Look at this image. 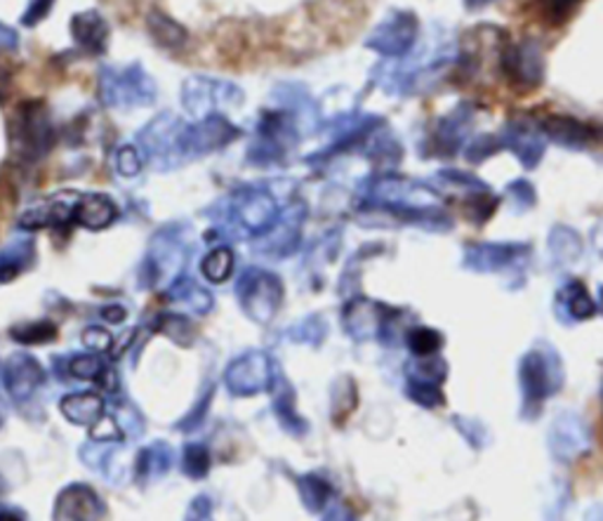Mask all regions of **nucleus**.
I'll use <instances>...</instances> for the list:
<instances>
[{
  "label": "nucleus",
  "instance_id": "nucleus-6",
  "mask_svg": "<svg viewBox=\"0 0 603 521\" xmlns=\"http://www.w3.org/2000/svg\"><path fill=\"white\" fill-rule=\"evenodd\" d=\"M499 144H503V149L517 156L521 166L528 170H535L540 166L544 149H547L540 128H533L526 121H509L503 128V133H499Z\"/></svg>",
  "mask_w": 603,
  "mask_h": 521
},
{
  "label": "nucleus",
  "instance_id": "nucleus-9",
  "mask_svg": "<svg viewBox=\"0 0 603 521\" xmlns=\"http://www.w3.org/2000/svg\"><path fill=\"white\" fill-rule=\"evenodd\" d=\"M540 133L568 149H584L590 147L594 140V130L590 125L580 123L578 119H572V116H556V113L544 116L540 121Z\"/></svg>",
  "mask_w": 603,
  "mask_h": 521
},
{
  "label": "nucleus",
  "instance_id": "nucleus-17",
  "mask_svg": "<svg viewBox=\"0 0 603 521\" xmlns=\"http://www.w3.org/2000/svg\"><path fill=\"white\" fill-rule=\"evenodd\" d=\"M79 217H81V222H85V225L101 227L113 217V208L109 206V201H105V198H91V201H87V206L83 204Z\"/></svg>",
  "mask_w": 603,
  "mask_h": 521
},
{
  "label": "nucleus",
  "instance_id": "nucleus-8",
  "mask_svg": "<svg viewBox=\"0 0 603 521\" xmlns=\"http://www.w3.org/2000/svg\"><path fill=\"white\" fill-rule=\"evenodd\" d=\"M474 123V109L460 105L450 109L434 128V149L438 156H453L462 147L469 128Z\"/></svg>",
  "mask_w": 603,
  "mask_h": 521
},
{
  "label": "nucleus",
  "instance_id": "nucleus-16",
  "mask_svg": "<svg viewBox=\"0 0 603 521\" xmlns=\"http://www.w3.org/2000/svg\"><path fill=\"white\" fill-rule=\"evenodd\" d=\"M507 196H509V204L514 206V210L517 213H523L528 208L535 206L538 201V194H535V186L528 182V180H514L507 184Z\"/></svg>",
  "mask_w": 603,
  "mask_h": 521
},
{
  "label": "nucleus",
  "instance_id": "nucleus-19",
  "mask_svg": "<svg viewBox=\"0 0 603 521\" xmlns=\"http://www.w3.org/2000/svg\"><path fill=\"white\" fill-rule=\"evenodd\" d=\"M580 0H542L544 5V14H550V17H558L564 20L570 14V10L576 8Z\"/></svg>",
  "mask_w": 603,
  "mask_h": 521
},
{
  "label": "nucleus",
  "instance_id": "nucleus-7",
  "mask_svg": "<svg viewBox=\"0 0 603 521\" xmlns=\"http://www.w3.org/2000/svg\"><path fill=\"white\" fill-rule=\"evenodd\" d=\"M554 312L562 324H580L596 314V300L580 279H568L554 295Z\"/></svg>",
  "mask_w": 603,
  "mask_h": 521
},
{
  "label": "nucleus",
  "instance_id": "nucleus-13",
  "mask_svg": "<svg viewBox=\"0 0 603 521\" xmlns=\"http://www.w3.org/2000/svg\"><path fill=\"white\" fill-rule=\"evenodd\" d=\"M408 397L413 399L415 403H420V407H424V409H441L446 403L444 389H441V385H436V383L410 380Z\"/></svg>",
  "mask_w": 603,
  "mask_h": 521
},
{
  "label": "nucleus",
  "instance_id": "nucleus-18",
  "mask_svg": "<svg viewBox=\"0 0 603 521\" xmlns=\"http://www.w3.org/2000/svg\"><path fill=\"white\" fill-rule=\"evenodd\" d=\"M503 149V144H499V137H491V135H483V137H477L472 144H469V152H467V161L472 163H481L485 161V158L493 156L495 152Z\"/></svg>",
  "mask_w": 603,
  "mask_h": 521
},
{
  "label": "nucleus",
  "instance_id": "nucleus-14",
  "mask_svg": "<svg viewBox=\"0 0 603 521\" xmlns=\"http://www.w3.org/2000/svg\"><path fill=\"white\" fill-rule=\"evenodd\" d=\"M436 180L444 182V186H450V190H460L467 194H477V192L489 190V184L474 178L472 172H462V170H441Z\"/></svg>",
  "mask_w": 603,
  "mask_h": 521
},
{
  "label": "nucleus",
  "instance_id": "nucleus-3",
  "mask_svg": "<svg viewBox=\"0 0 603 521\" xmlns=\"http://www.w3.org/2000/svg\"><path fill=\"white\" fill-rule=\"evenodd\" d=\"M547 446H550V453L554 460L566 462L568 465V462L582 458L584 453H590V448H592L590 425H587L584 417H580L572 411L558 413L550 425Z\"/></svg>",
  "mask_w": 603,
  "mask_h": 521
},
{
  "label": "nucleus",
  "instance_id": "nucleus-12",
  "mask_svg": "<svg viewBox=\"0 0 603 521\" xmlns=\"http://www.w3.org/2000/svg\"><path fill=\"white\" fill-rule=\"evenodd\" d=\"M444 336H441L438 330L434 328H415L408 332V347L410 352H413L415 356H432V354H438L441 347H444Z\"/></svg>",
  "mask_w": 603,
  "mask_h": 521
},
{
  "label": "nucleus",
  "instance_id": "nucleus-23",
  "mask_svg": "<svg viewBox=\"0 0 603 521\" xmlns=\"http://www.w3.org/2000/svg\"><path fill=\"white\" fill-rule=\"evenodd\" d=\"M0 521H20V519L12 517V514H3V517H0Z\"/></svg>",
  "mask_w": 603,
  "mask_h": 521
},
{
  "label": "nucleus",
  "instance_id": "nucleus-15",
  "mask_svg": "<svg viewBox=\"0 0 603 521\" xmlns=\"http://www.w3.org/2000/svg\"><path fill=\"white\" fill-rule=\"evenodd\" d=\"M453 425L458 427V432L467 439V444L472 446V448H477V451H481V448H485V444H489V429H485L479 423V420L465 417V415H455L453 417Z\"/></svg>",
  "mask_w": 603,
  "mask_h": 521
},
{
  "label": "nucleus",
  "instance_id": "nucleus-21",
  "mask_svg": "<svg viewBox=\"0 0 603 521\" xmlns=\"http://www.w3.org/2000/svg\"><path fill=\"white\" fill-rule=\"evenodd\" d=\"M491 3H495V0H465V5L472 8V10L485 8V5H491Z\"/></svg>",
  "mask_w": 603,
  "mask_h": 521
},
{
  "label": "nucleus",
  "instance_id": "nucleus-2",
  "mask_svg": "<svg viewBox=\"0 0 603 521\" xmlns=\"http://www.w3.org/2000/svg\"><path fill=\"white\" fill-rule=\"evenodd\" d=\"M499 69L507 78L511 88L519 93H531L540 88L544 81V52L542 46L533 38H526L519 43H505L503 50H499Z\"/></svg>",
  "mask_w": 603,
  "mask_h": 521
},
{
  "label": "nucleus",
  "instance_id": "nucleus-20",
  "mask_svg": "<svg viewBox=\"0 0 603 521\" xmlns=\"http://www.w3.org/2000/svg\"><path fill=\"white\" fill-rule=\"evenodd\" d=\"M582 521H603V508H601V505H594L592 510H587V514L582 517Z\"/></svg>",
  "mask_w": 603,
  "mask_h": 521
},
{
  "label": "nucleus",
  "instance_id": "nucleus-10",
  "mask_svg": "<svg viewBox=\"0 0 603 521\" xmlns=\"http://www.w3.org/2000/svg\"><path fill=\"white\" fill-rule=\"evenodd\" d=\"M547 249H550V255H552V263L556 267H568V265H576L584 245H582V237L578 234L572 227H566V225H556L552 231H550V239H547Z\"/></svg>",
  "mask_w": 603,
  "mask_h": 521
},
{
  "label": "nucleus",
  "instance_id": "nucleus-11",
  "mask_svg": "<svg viewBox=\"0 0 603 521\" xmlns=\"http://www.w3.org/2000/svg\"><path fill=\"white\" fill-rule=\"evenodd\" d=\"M408 375H410V380H418V383L444 385L448 378V364H446V359H441L438 354L415 356L413 364L408 366Z\"/></svg>",
  "mask_w": 603,
  "mask_h": 521
},
{
  "label": "nucleus",
  "instance_id": "nucleus-22",
  "mask_svg": "<svg viewBox=\"0 0 603 521\" xmlns=\"http://www.w3.org/2000/svg\"><path fill=\"white\" fill-rule=\"evenodd\" d=\"M596 312L603 314V286L599 288V298H596Z\"/></svg>",
  "mask_w": 603,
  "mask_h": 521
},
{
  "label": "nucleus",
  "instance_id": "nucleus-5",
  "mask_svg": "<svg viewBox=\"0 0 603 521\" xmlns=\"http://www.w3.org/2000/svg\"><path fill=\"white\" fill-rule=\"evenodd\" d=\"M420 32V22L413 12H394L391 17L377 26L371 38V48L382 54L401 57L415 46Z\"/></svg>",
  "mask_w": 603,
  "mask_h": 521
},
{
  "label": "nucleus",
  "instance_id": "nucleus-4",
  "mask_svg": "<svg viewBox=\"0 0 603 521\" xmlns=\"http://www.w3.org/2000/svg\"><path fill=\"white\" fill-rule=\"evenodd\" d=\"M531 245L519 241H485V243H469L462 255L465 269L477 274H495L509 269L514 265L526 263L531 257Z\"/></svg>",
  "mask_w": 603,
  "mask_h": 521
},
{
  "label": "nucleus",
  "instance_id": "nucleus-24",
  "mask_svg": "<svg viewBox=\"0 0 603 521\" xmlns=\"http://www.w3.org/2000/svg\"><path fill=\"white\" fill-rule=\"evenodd\" d=\"M601 403H603V383H601Z\"/></svg>",
  "mask_w": 603,
  "mask_h": 521
},
{
  "label": "nucleus",
  "instance_id": "nucleus-1",
  "mask_svg": "<svg viewBox=\"0 0 603 521\" xmlns=\"http://www.w3.org/2000/svg\"><path fill=\"white\" fill-rule=\"evenodd\" d=\"M566 383L564 361L552 344H538L528 350L519 361V387H521V417L535 420L544 407L562 392Z\"/></svg>",
  "mask_w": 603,
  "mask_h": 521
}]
</instances>
